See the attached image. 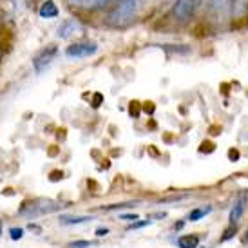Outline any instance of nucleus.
<instances>
[{
	"mask_svg": "<svg viewBox=\"0 0 248 248\" xmlns=\"http://www.w3.org/2000/svg\"><path fill=\"white\" fill-rule=\"evenodd\" d=\"M93 243L91 241H75V243H71L69 248H89Z\"/></svg>",
	"mask_w": 248,
	"mask_h": 248,
	"instance_id": "2eb2a0df",
	"label": "nucleus"
},
{
	"mask_svg": "<svg viewBox=\"0 0 248 248\" xmlns=\"http://www.w3.org/2000/svg\"><path fill=\"white\" fill-rule=\"evenodd\" d=\"M109 234V230H107V228H98L96 230V235H100V237H102V235H107Z\"/></svg>",
	"mask_w": 248,
	"mask_h": 248,
	"instance_id": "aec40b11",
	"label": "nucleus"
},
{
	"mask_svg": "<svg viewBox=\"0 0 248 248\" xmlns=\"http://www.w3.org/2000/svg\"><path fill=\"white\" fill-rule=\"evenodd\" d=\"M71 6L82 7V9H100L105 4H109L110 0H67Z\"/></svg>",
	"mask_w": 248,
	"mask_h": 248,
	"instance_id": "0eeeda50",
	"label": "nucleus"
},
{
	"mask_svg": "<svg viewBox=\"0 0 248 248\" xmlns=\"http://www.w3.org/2000/svg\"><path fill=\"white\" fill-rule=\"evenodd\" d=\"M248 13V0H232V15L241 18Z\"/></svg>",
	"mask_w": 248,
	"mask_h": 248,
	"instance_id": "9d476101",
	"label": "nucleus"
},
{
	"mask_svg": "<svg viewBox=\"0 0 248 248\" xmlns=\"http://www.w3.org/2000/svg\"><path fill=\"white\" fill-rule=\"evenodd\" d=\"M232 15V0H210L208 4V18L216 26H223Z\"/></svg>",
	"mask_w": 248,
	"mask_h": 248,
	"instance_id": "f03ea898",
	"label": "nucleus"
},
{
	"mask_svg": "<svg viewBox=\"0 0 248 248\" xmlns=\"http://www.w3.org/2000/svg\"><path fill=\"white\" fill-rule=\"evenodd\" d=\"M9 234H11V239H20L22 235H24V230L22 228H11Z\"/></svg>",
	"mask_w": 248,
	"mask_h": 248,
	"instance_id": "dca6fc26",
	"label": "nucleus"
},
{
	"mask_svg": "<svg viewBox=\"0 0 248 248\" xmlns=\"http://www.w3.org/2000/svg\"><path fill=\"white\" fill-rule=\"evenodd\" d=\"M163 49H167L169 53H183V55L190 51V47H186V46H183V47L181 46H176V47L174 46H163Z\"/></svg>",
	"mask_w": 248,
	"mask_h": 248,
	"instance_id": "4468645a",
	"label": "nucleus"
},
{
	"mask_svg": "<svg viewBox=\"0 0 248 248\" xmlns=\"http://www.w3.org/2000/svg\"><path fill=\"white\" fill-rule=\"evenodd\" d=\"M100 102H102V94H96V96H94V107H98V105H100Z\"/></svg>",
	"mask_w": 248,
	"mask_h": 248,
	"instance_id": "412c9836",
	"label": "nucleus"
},
{
	"mask_svg": "<svg viewBox=\"0 0 248 248\" xmlns=\"http://www.w3.org/2000/svg\"><path fill=\"white\" fill-rule=\"evenodd\" d=\"M203 0H176L174 6V18L179 22L188 20L190 16H194L196 9L201 6Z\"/></svg>",
	"mask_w": 248,
	"mask_h": 248,
	"instance_id": "7ed1b4c3",
	"label": "nucleus"
},
{
	"mask_svg": "<svg viewBox=\"0 0 248 248\" xmlns=\"http://www.w3.org/2000/svg\"><path fill=\"white\" fill-rule=\"evenodd\" d=\"M245 241H248V235H247V237H245Z\"/></svg>",
	"mask_w": 248,
	"mask_h": 248,
	"instance_id": "5701e85b",
	"label": "nucleus"
},
{
	"mask_svg": "<svg viewBox=\"0 0 248 248\" xmlns=\"http://www.w3.org/2000/svg\"><path fill=\"white\" fill-rule=\"evenodd\" d=\"M212 212V207H207V208H194L192 212L188 214V217L186 219L188 221H198V219H201V217H205L207 214H210Z\"/></svg>",
	"mask_w": 248,
	"mask_h": 248,
	"instance_id": "ddd939ff",
	"label": "nucleus"
},
{
	"mask_svg": "<svg viewBox=\"0 0 248 248\" xmlns=\"http://www.w3.org/2000/svg\"><path fill=\"white\" fill-rule=\"evenodd\" d=\"M151 221H140V223H134V225H131V230H134V228H141V227H145V225H149Z\"/></svg>",
	"mask_w": 248,
	"mask_h": 248,
	"instance_id": "a211bd4d",
	"label": "nucleus"
},
{
	"mask_svg": "<svg viewBox=\"0 0 248 248\" xmlns=\"http://www.w3.org/2000/svg\"><path fill=\"white\" fill-rule=\"evenodd\" d=\"M140 9V0H120L118 6L107 15L105 18V24L110 26V28H125L129 26L134 16L138 15Z\"/></svg>",
	"mask_w": 248,
	"mask_h": 248,
	"instance_id": "f257e3e1",
	"label": "nucleus"
},
{
	"mask_svg": "<svg viewBox=\"0 0 248 248\" xmlns=\"http://www.w3.org/2000/svg\"><path fill=\"white\" fill-rule=\"evenodd\" d=\"M82 29L80 26V22L75 20V18H67V20H63L60 26H58V38H69L71 35H75Z\"/></svg>",
	"mask_w": 248,
	"mask_h": 248,
	"instance_id": "423d86ee",
	"label": "nucleus"
},
{
	"mask_svg": "<svg viewBox=\"0 0 248 248\" xmlns=\"http://www.w3.org/2000/svg\"><path fill=\"white\" fill-rule=\"evenodd\" d=\"M247 200H248L247 194H243L241 198L234 203V208H232V212H230V223H232V225L241 219L243 212H245V207H247Z\"/></svg>",
	"mask_w": 248,
	"mask_h": 248,
	"instance_id": "6e6552de",
	"label": "nucleus"
},
{
	"mask_svg": "<svg viewBox=\"0 0 248 248\" xmlns=\"http://www.w3.org/2000/svg\"><path fill=\"white\" fill-rule=\"evenodd\" d=\"M98 51V44L94 42H78V44H73L69 47L65 49V55L69 56V58H89L93 56L94 53Z\"/></svg>",
	"mask_w": 248,
	"mask_h": 248,
	"instance_id": "20e7f679",
	"label": "nucleus"
},
{
	"mask_svg": "<svg viewBox=\"0 0 248 248\" xmlns=\"http://www.w3.org/2000/svg\"><path fill=\"white\" fill-rule=\"evenodd\" d=\"M42 18H56L58 16V7L53 0H46L40 6V11H38Z\"/></svg>",
	"mask_w": 248,
	"mask_h": 248,
	"instance_id": "1a4fd4ad",
	"label": "nucleus"
},
{
	"mask_svg": "<svg viewBox=\"0 0 248 248\" xmlns=\"http://www.w3.org/2000/svg\"><path fill=\"white\" fill-rule=\"evenodd\" d=\"M232 235H235V227H230V228H227V230H225V235H223V237H221V239H223V241H227V239H230V237H232Z\"/></svg>",
	"mask_w": 248,
	"mask_h": 248,
	"instance_id": "f3484780",
	"label": "nucleus"
},
{
	"mask_svg": "<svg viewBox=\"0 0 248 248\" xmlns=\"http://www.w3.org/2000/svg\"><path fill=\"white\" fill-rule=\"evenodd\" d=\"M58 55V47L56 46H49V47L42 49L40 53L35 56V60H33V67H35L36 73H44L46 67L51 65V62L56 58Z\"/></svg>",
	"mask_w": 248,
	"mask_h": 248,
	"instance_id": "39448f33",
	"label": "nucleus"
},
{
	"mask_svg": "<svg viewBox=\"0 0 248 248\" xmlns=\"http://www.w3.org/2000/svg\"><path fill=\"white\" fill-rule=\"evenodd\" d=\"M93 217H87V216H62L60 217V223L62 225H78V223H85V221H91Z\"/></svg>",
	"mask_w": 248,
	"mask_h": 248,
	"instance_id": "f8f14e48",
	"label": "nucleus"
},
{
	"mask_svg": "<svg viewBox=\"0 0 248 248\" xmlns=\"http://www.w3.org/2000/svg\"><path fill=\"white\" fill-rule=\"evenodd\" d=\"M179 248H198L200 247V237L198 235H181L178 239Z\"/></svg>",
	"mask_w": 248,
	"mask_h": 248,
	"instance_id": "9b49d317",
	"label": "nucleus"
},
{
	"mask_svg": "<svg viewBox=\"0 0 248 248\" xmlns=\"http://www.w3.org/2000/svg\"><path fill=\"white\" fill-rule=\"evenodd\" d=\"M122 219H125V221H134V219H138V216H134V214H132V216H129V214H124V216H122Z\"/></svg>",
	"mask_w": 248,
	"mask_h": 248,
	"instance_id": "6ab92c4d",
	"label": "nucleus"
},
{
	"mask_svg": "<svg viewBox=\"0 0 248 248\" xmlns=\"http://www.w3.org/2000/svg\"><path fill=\"white\" fill-rule=\"evenodd\" d=\"M0 234H2V221H0Z\"/></svg>",
	"mask_w": 248,
	"mask_h": 248,
	"instance_id": "4be33fe9",
	"label": "nucleus"
}]
</instances>
